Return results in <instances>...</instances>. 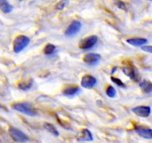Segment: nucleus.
<instances>
[{"label":"nucleus","instance_id":"f257e3e1","mask_svg":"<svg viewBox=\"0 0 152 143\" xmlns=\"http://www.w3.org/2000/svg\"><path fill=\"white\" fill-rule=\"evenodd\" d=\"M13 109L16 111L22 113L23 114L29 116H37V112L34 109L30 103L28 102H19L13 104Z\"/></svg>","mask_w":152,"mask_h":143},{"label":"nucleus","instance_id":"f03ea898","mask_svg":"<svg viewBox=\"0 0 152 143\" xmlns=\"http://www.w3.org/2000/svg\"><path fill=\"white\" fill-rule=\"evenodd\" d=\"M31 40L25 35H19L13 41V52L16 54L20 53L29 45Z\"/></svg>","mask_w":152,"mask_h":143},{"label":"nucleus","instance_id":"7ed1b4c3","mask_svg":"<svg viewBox=\"0 0 152 143\" xmlns=\"http://www.w3.org/2000/svg\"><path fill=\"white\" fill-rule=\"evenodd\" d=\"M9 133H10V136L12 138V139L14 142H16L24 143L26 142H28L29 140L28 136L25 135L23 132L18 130L17 128H10V129H9Z\"/></svg>","mask_w":152,"mask_h":143},{"label":"nucleus","instance_id":"20e7f679","mask_svg":"<svg viewBox=\"0 0 152 143\" xmlns=\"http://www.w3.org/2000/svg\"><path fill=\"white\" fill-rule=\"evenodd\" d=\"M82 28V23L78 20H74L69 26L67 28L66 31H65V34L66 37H71L77 35L79 32L80 31Z\"/></svg>","mask_w":152,"mask_h":143},{"label":"nucleus","instance_id":"39448f33","mask_svg":"<svg viewBox=\"0 0 152 143\" xmlns=\"http://www.w3.org/2000/svg\"><path fill=\"white\" fill-rule=\"evenodd\" d=\"M98 41V37L95 35H91L88 37L83 39L81 40L79 44V46L81 49L83 50H88L93 48L96 44Z\"/></svg>","mask_w":152,"mask_h":143},{"label":"nucleus","instance_id":"423d86ee","mask_svg":"<svg viewBox=\"0 0 152 143\" xmlns=\"http://www.w3.org/2000/svg\"><path fill=\"white\" fill-rule=\"evenodd\" d=\"M96 77L94 76L91 75V74H86L83 77L81 80V85L83 87L86 88V89H91V88L94 87L95 85L96 84Z\"/></svg>","mask_w":152,"mask_h":143},{"label":"nucleus","instance_id":"0eeeda50","mask_svg":"<svg viewBox=\"0 0 152 143\" xmlns=\"http://www.w3.org/2000/svg\"><path fill=\"white\" fill-rule=\"evenodd\" d=\"M132 111L140 117L146 118L151 114V107L149 106H138L132 108Z\"/></svg>","mask_w":152,"mask_h":143},{"label":"nucleus","instance_id":"6e6552de","mask_svg":"<svg viewBox=\"0 0 152 143\" xmlns=\"http://www.w3.org/2000/svg\"><path fill=\"white\" fill-rule=\"evenodd\" d=\"M101 59V55L96 53H88L86 54L83 57V61L88 65H94L97 63Z\"/></svg>","mask_w":152,"mask_h":143},{"label":"nucleus","instance_id":"1a4fd4ad","mask_svg":"<svg viewBox=\"0 0 152 143\" xmlns=\"http://www.w3.org/2000/svg\"><path fill=\"white\" fill-rule=\"evenodd\" d=\"M135 131H136V133L138 135L143 137V138L148 139H151L152 138V130L151 128H142V127H137V128H135Z\"/></svg>","mask_w":152,"mask_h":143},{"label":"nucleus","instance_id":"9d476101","mask_svg":"<svg viewBox=\"0 0 152 143\" xmlns=\"http://www.w3.org/2000/svg\"><path fill=\"white\" fill-rule=\"evenodd\" d=\"M123 70L124 74H126V75L129 76L131 79H132V80H137L138 73L135 68H134V67H131V66L129 67L127 66V67H124V68L123 69Z\"/></svg>","mask_w":152,"mask_h":143},{"label":"nucleus","instance_id":"9b49d317","mask_svg":"<svg viewBox=\"0 0 152 143\" xmlns=\"http://www.w3.org/2000/svg\"><path fill=\"white\" fill-rule=\"evenodd\" d=\"M78 140L81 142H91L93 140V136L89 130L84 129L80 133V135L78 136Z\"/></svg>","mask_w":152,"mask_h":143},{"label":"nucleus","instance_id":"f8f14e48","mask_svg":"<svg viewBox=\"0 0 152 143\" xmlns=\"http://www.w3.org/2000/svg\"><path fill=\"white\" fill-rule=\"evenodd\" d=\"M129 44L132 45L133 46H137V47H140V46H142L143 45L146 44L147 42H148V40L145 38H131L128 39L126 40Z\"/></svg>","mask_w":152,"mask_h":143},{"label":"nucleus","instance_id":"ddd939ff","mask_svg":"<svg viewBox=\"0 0 152 143\" xmlns=\"http://www.w3.org/2000/svg\"><path fill=\"white\" fill-rule=\"evenodd\" d=\"M80 88L78 86H69V87L64 89L62 93L65 96H73V95H76L80 93Z\"/></svg>","mask_w":152,"mask_h":143},{"label":"nucleus","instance_id":"4468645a","mask_svg":"<svg viewBox=\"0 0 152 143\" xmlns=\"http://www.w3.org/2000/svg\"><path fill=\"white\" fill-rule=\"evenodd\" d=\"M13 7L8 2L7 0H0V10L4 13H9L12 12Z\"/></svg>","mask_w":152,"mask_h":143},{"label":"nucleus","instance_id":"2eb2a0df","mask_svg":"<svg viewBox=\"0 0 152 143\" xmlns=\"http://www.w3.org/2000/svg\"><path fill=\"white\" fill-rule=\"evenodd\" d=\"M43 126H44L45 129L47 130L48 131L49 133H50L51 134H53L54 136H56V137L59 136V131L57 130V129L55 128L54 125H53L52 124H50V123H48L47 122V123H45Z\"/></svg>","mask_w":152,"mask_h":143},{"label":"nucleus","instance_id":"dca6fc26","mask_svg":"<svg viewBox=\"0 0 152 143\" xmlns=\"http://www.w3.org/2000/svg\"><path fill=\"white\" fill-rule=\"evenodd\" d=\"M140 86L141 89L145 92L146 93H150L152 91V85L151 83L148 80H142V82H140Z\"/></svg>","mask_w":152,"mask_h":143},{"label":"nucleus","instance_id":"f3484780","mask_svg":"<svg viewBox=\"0 0 152 143\" xmlns=\"http://www.w3.org/2000/svg\"><path fill=\"white\" fill-rule=\"evenodd\" d=\"M55 49H56V46H55L54 45L48 43V44H47L45 46L44 49H43V52H44L45 55H49L53 54V52H54Z\"/></svg>","mask_w":152,"mask_h":143},{"label":"nucleus","instance_id":"a211bd4d","mask_svg":"<svg viewBox=\"0 0 152 143\" xmlns=\"http://www.w3.org/2000/svg\"><path fill=\"white\" fill-rule=\"evenodd\" d=\"M106 95L110 98H114L117 95V91L115 88L113 87L112 86H109L106 89Z\"/></svg>","mask_w":152,"mask_h":143},{"label":"nucleus","instance_id":"6ab92c4d","mask_svg":"<svg viewBox=\"0 0 152 143\" xmlns=\"http://www.w3.org/2000/svg\"><path fill=\"white\" fill-rule=\"evenodd\" d=\"M69 3V0H61L59 3L56 5V9L58 10H62L67 6Z\"/></svg>","mask_w":152,"mask_h":143},{"label":"nucleus","instance_id":"aec40b11","mask_svg":"<svg viewBox=\"0 0 152 143\" xmlns=\"http://www.w3.org/2000/svg\"><path fill=\"white\" fill-rule=\"evenodd\" d=\"M33 85V80H31L30 81H28V83H19V88L20 89H22V90H28Z\"/></svg>","mask_w":152,"mask_h":143},{"label":"nucleus","instance_id":"412c9836","mask_svg":"<svg viewBox=\"0 0 152 143\" xmlns=\"http://www.w3.org/2000/svg\"><path fill=\"white\" fill-rule=\"evenodd\" d=\"M111 80L114 82V83H116L117 85H118L119 86H121V87H125V83L122 81L120 79L117 78V77H111Z\"/></svg>","mask_w":152,"mask_h":143},{"label":"nucleus","instance_id":"4be33fe9","mask_svg":"<svg viewBox=\"0 0 152 143\" xmlns=\"http://www.w3.org/2000/svg\"><path fill=\"white\" fill-rule=\"evenodd\" d=\"M115 4L117 5V7H119L120 9L126 10V4H125L124 2H123L122 1H120V0H117V1H115Z\"/></svg>","mask_w":152,"mask_h":143},{"label":"nucleus","instance_id":"5701e85b","mask_svg":"<svg viewBox=\"0 0 152 143\" xmlns=\"http://www.w3.org/2000/svg\"><path fill=\"white\" fill-rule=\"evenodd\" d=\"M142 50L144 51L145 52H148V53L151 54L152 52V47L151 46H142Z\"/></svg>","mask_w":152,"mask_h":143},{"label":"nucleus","instance_id":"b1692460","mask_svg":"<svg viewBox=\"0 0 152 143\" xmlns=\"http://www.w3.org/2000/svg\"><path fill=\"white\" fill-rule=\"evenodd\" d=\"M19 1H23V0H19Z\"/></svg>","mask_w":152,"mask_h":143},{"label":"nucleus","instance_id":"393cba45","mask_svg":"<svg viewBox=\"0 0 152 143\" xmlns=\"http://www.w3.org/2000/svg\"><path fill=\"white\" fill-rule=\"evenodd\" d=\"M148 1H151V0H148Z\"/></svg>","mask_w":152,"mask_h":143}]
</instances>
